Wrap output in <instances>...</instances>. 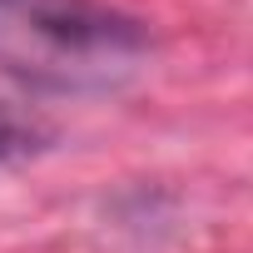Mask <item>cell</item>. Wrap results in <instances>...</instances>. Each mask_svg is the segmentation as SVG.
<instances>
[{"instance_id": "obj_1", "label": "cell", "mask_w": 253, "mask_h": 253, "mask_svg": "<svg viewBox=\"0 0 253 253\" xmlns=\"http://www.w3.org/2000/svg\"><path fill=\"white\" fill-rule=\"evenodd\" d=\"M149 60V25L104 0H0V75L40 94H104Z\"/></svg>"}, {"instance_id": "obj_2", "label": "cell", "mask_w": 253, "mask_h": 253, "mask_svg": "<svg viewBox=\"0 0 253 253\" xmlns=\"http://www.w3.org/2000/svg\"><path fill=\"white\" fill-rule=\"evenodd\" d=\"M50 139H55V129H50L35 109H20V104L0 99V169H15V164L45 154Z\"/></svg>"}]
</instances>
